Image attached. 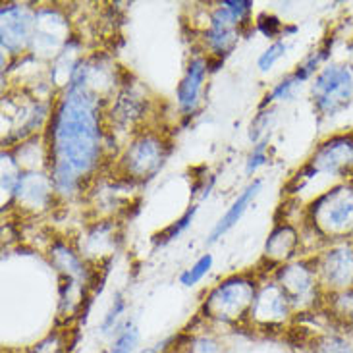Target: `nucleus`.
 Listing matches in <instances>:
<instances>
[{"instance_id":"obj_14","label":"nucleus","mask_w":353,"mask_h":353,"mask_svg":"<svg viewBox=\"0 0 353 353\" xmlns=\"http://www.w3.org/2000/svg\"><path fill=\"white\" fill-rule=\"evenodd\" d=\"M309 166L316 174L350 176L353 172V137H334L321 145Z\"/></svg>"},{"instance_id":"obj_29","label":"nucleus","mask_w":353,"mask_h":353,"mask_svg":"<svg viewBox=\"0 0 353 353\" xmlns=\"http://www.w3.org/2000/svg\"><path fill=\"white\" fill-rule=\"evenodd\" d=\"M255 26H257L259 31L268 39H276L284 33V26H282V21H280L276 16H270V14H263V16H259L257 21H255Z\"/></svg>"},{"instance_id":"obj_9","label":"nucleus","mask_w":353,"mask_h":353,"mask_svg":"<svg viewBox=\"0 0 353 353\" xmlns=\"http://www.w3.org/2000/svg\"><path fill=\"white\" fill-rule=\"evenodd\" d=\"M294 313L296 311L284 294V290L278 286L276 280L272 278L259 284L253 305H251V313H249V323L263 330L284 328Z\"/></svg>"},{"instance_id":"obj_13","label":"nucleus","mask_w":353,"mask_h":353,"mask_svg":"<svg viewBox=\"0 0 353 353\" xmlns=\"http://www.w3.org/2000/svg\"><path fill=\"white\" fill-rule=\"evenodd\" d=\"M209 57L205 54H195L188 62L185 72L181 76L178 89H176V101L178 108L183 116H193L201 106V97L205 91V81L210 72Z\"/></svg>"},{"instance_id":"obj_23","label":"nucleus","mask_w":353,"mask_h":353,"mask_svg":"<svg viewBox=\"0 0 353 353\" xmlns=\"http://www.w3.org/2000/svg\"><path fill=\"white\" fill-rule=\"evenodd\" d=\"M214 257L210 253H205L203 257H199L188 270H183L180 274V284L185 288H193L195 284H199L203 278L207 276L212 268Z\"/></svg>"},{"instance_id":"obj_12","label":"nucleus","mask_w":353,"mask_h":353,"mask_svg":"<svg viewBox=\"0 0 353 353\" xmlns=\"http://www.w3.org/2000/svg\"><path fill=\"white\" fill-rule=\"evenodd\" d=\"M68 21L57 8H41L35 14V39L33 48L37 54L47 52L48 58H57L68 47Z\"/></svg>"},{"instance_id":"obj_32","label":"nucleus","mask_w":353,"mask_h":353,"mask_svg":"<svg viewBox=\"0 0 353 353\" xmlns=\"http://www.w3.org/2000/svg\"><path fill=\"white\" fill-rule=\"evenodd\" d=\"M352 238H353V236H352ZM352 241H353V239H352Z\"/></svg>"},{"instance_id":"obj_20","label":"nucleus","mask_w":353,"mask_h":353,"mask_svg":"<svg viewBox=\"0 0 353 353\" xmlns=\"http://www.w3.org/2000/svg\"><path fill=\"white\" fill-rule=\"evenodd\" d=\"M139 344V330L132 321H125L116 328V338L108 353H134Z\"/></svg>"},{"instance_id":"obj_19","label":"nucleus","mask_w":353,"mask_h":353,"mask_svg":"<svg viewBox=\"0 0 353 353\" xmlns=\"http://www.w3.org/2000/svg\"><path fill=\"white\" fill-rule=\"evenodd\" d=\"M197 205H191L190 209L183 212V216L181 219H178L174 224H170L168 228H164L161 234H157L154 236V245L157 248H163V245H168L170 241H174V239H178L185 232V230L190 228L191 222H193V219H195V214H197Z\"/></svg>"},{"instance_id":"obj_15","label":"nucleus","mask_w":353,"mask_h":353,"mask_svg":"<svg viewBox=\"0 0 353 353\" xmlns=\"http://www.w3.org/2000/svg\"><path fill=\"white\" fill-rule=\"evenodd\" d=\"M299 249H301V236L296 226L290 222H278L276 228L270 232L265 243V261L276 270L278 267L296 261Z\"/></svg>"},{"instance_id":"obj_3","label":"nucleus","mask_w":353,"mask_h":353,"mask_svg":"<svg viewBox=\"0 0 353 353\" xmlns=\"http://www.w3.org/2000/svg\"><path fill=\"white\" fill-rule=\"evenodd\" d=\"M257 288L259 282L255 278L243 276V274L226 278L205 296L201 313L203 316L222 325L249 323V313Z\"/></svg>"},{"instance_id":"obj_6","label":"nucleus","mask_w":353,"mask_h":353,"mask_svg":"<svg viewBox=\"0 0 353 353\" xmlns=\"http://www.w3.org/2000/svg\"><path fill=\"white\" fill-rule=\"evenodd\" d=\"M315 108L325 116L336 114L353 101V68L350 64H332L316 74L311 85Z\"/></svg>"},{"instance_id":"obj_11","label":"nucleus","mask_w":353,"mask_h":353,"mask_svg":"<svg viewBox=\"0 0 353 353\" xmlns=\"http://www.w3.org/2000/svg\"><path fill=\"white\" fill-rule=\"evenodd\" d=\"M57 199V190L48 170H33L21 174L10 207H16L28 214H39L50 209Z\"/></svg>"},{"instance_id":"obj_8","label":"nucleus","mask_w":353,"mask_h":353,"mask_svg":"<svg viewBox=\"0 0 353 353\" xmlns=\"http://www.w3.org/2000/svg\"><path fill=\"white\" fill-rule=\"evenodd\" d=\"M326 294L353 288V241H336L311 259Z\"/></svg>"},{"instance_id":"obj_28","label":"nucleus","mask_w":353,"mask_h":353,"mask_svg":"<svg viewBox=\"0 0 353 353\" xmlns=\"http://www.w3.org/2000/svg\"><path fill=\"white\" fill-rule=\"evenodd\" d=\"M181 353H220V344L212 336H193L188 342V347Z\"/></svg>"},{"instance_id":"obj_2","label":"nucleus","mask_w":353,"mask_h":353,"mask_svg":"<svg viewBox=\"0 0 353 353\" xmlns=\"http://www.w3.org/2000/svg\"><path fill=\"white\" fill-rule=\"evenodd\" d=\"M170 154V141L161 132L141 130L130 137V143L118 157V178L128 183H143L154 178Z\"/></svg>"},{"instance_id":"obj_21","label":"nucleus","mask_w":353,"mask_h":353,"mask_svg":"<svg viewBox=\"0 0 353 353\" xmlns=\"http://www.w3.org/2000/svg\"><path fill=\"white\" fill-rule=\"evenodd\" d=\"M328 309L332 311L334 319H340L342 323H353V288L328 294Z\"/></svg>"},{"instance_id":"obj_5","label":"nucleus","mask_w":353,"mask_h":353,"mask_svg":"<svg viewBox=\"0 0 353 353\" xmlns=\"http://www.w3.org/2000/svg\"><path fill=\"white\" fill-rule=\"evenodd\" d=\"M307 219L321 238L338 241L353 236V183L321 193L307 209Z\"/></svg>"},{"instance_id":"obj_7","label":"nucleus","mask_w":353,"mask_h":353,"mask_svg":"<svg viewBox=\"0 0 353 353\" xmlns=\"http://www.w3.org/2000/svg\"><path fill=\"white\" fill-rule=\"evenodd\" d=\"M274 280L284 290L294 311H305L315 307L316 299L323 292L311 259H296L278 267L274 270Z\"/></svg>"},{"instance_id":"obj_30","label":"nucleus","mask_w":353,"mask_h":353,"mask_svg":"<svg viewBox=\"0 0 353 353\" xmlns=\"http://www.w3.org/2000/svg\"><path fill=\"white\" fill-rule=\"evenodd\" d=\"M267 149H268L267 139H263L261 143H257L255 147H253V151H251V154L248 157V164H245V172H248L249 176H253L261 166H265V164H267L268 161Z\"/></svg>"},{"instance_id":"obj_26","label":"nucleus","mask_w":353,"mask_h":353,"mask_svg":"<svg viewBox=\"0 0 353 353\" xmlns=\"http://www.w3.org/2000/svg\"><path fill=\"white\" fill-rule=\"evenodd\" d=\"M288 50V43L286 41H282V39H276L270 47L259 57L257 60V66L261 72H268V70H272V68L276 66V62L280 58L286 54Z\"/></svg>"},{"instance_id":"obj_31","label":"nucleus","mask_w":353,"mask_h":353,"mask_svg":"<svg viewBox=\"0 0 353 353\" xmlns=\"http://www.w3.org/2000/svg\"><path fill=\"white\" fill-rule=\"evenodd\" d=\"M163 353H181V350H166V352Z\"/></svg>"},{"instance_id":"obj_1","label":"nucleus","mask_w":353,"mask_h":353,"mask_svg":"<svg viewBox=\"0 0 353 353\" xmlns=\"http://www.w3.org/2000/svg\"><path fill=\"white\" fill-rule=\"evenodd\" d=\"M45 139L58 199H74L93 181L105 157V101L72 77L54 99Z\"/></svg>"},{"instance_id":"obj_25","label":"nucleus","mask_w":353,"mask_h":353,"mask_svg":"<svg viewBox=\"0 0 353 353\" xmlns=\"http://www.w3.org/2000/svg\"><path fill=\"white\" fill-rule=\"evenodd\" d=\"M125 311V299L122 294H116L114 301L110 303L108 307V311H106V315L103 316V323H101V332L103 334H110L112 330L116 332V328L120 326V315H124Z\"/></svg>"},{"instance_id":"obj_27","label":"nucleus","mask_w":353,"mask_h":353,"mask_svg":"<svg viewBox=\"0 0 353 353\" xmlns=\"http://www.w3.org/2000/svg\"><path fill=\"white\" fill-rule=\"evenodd\" d=\"M272 118H274V108H263V110L253 118V122L249 125V139H251V143L257 145L263 141V134L268 130Z\"/></svg>"},{"instance_id":"obj_16","label":"nucleus","mask_w":353,"mask_h":353,"mask_svg":"<svg viewBox=\"0 0 353 353\" xmlns=\"http://www.w3.org/2000/svg\"><path fill=\"white\" fill-rule=\"evenodd\" d=\"M48 255H50V263L57 267L62 280H70V282H76L85 288L89 286V276H91L89 265L77 249L70 248L68 243L57 239L50 245Z\"/></svg>"},{"instance_id":"obj_17","label":"nucleus","mask_w":353,"mask_h":353,"mask_svg":"<svg viewBox=\"0 0 353 353\" xmlns=\"http://www.w3.org/2000/svg\"><path fill=\"white\" fill-rule=\"evenodd\" d=\"M116 224L112 219L97 220L93 226L85 232L83 245L77 249L81 253V257L89 261H101L105 255H110L116 248Z\"/></svg>"},{"instance_id":"obj_24","label":"nucleus","mask_w":353,"mask_h":353,"mask_svg":"<svg viewBox=\"0 0 353 353\" xmlns=\"http://www.w3.org/2000/svg\"><path fill=\"white\" fill-rule=\"evenodd\" d=\"M297 85H299V83H297V79L294 77V74H290L288 77H284V79L272 87V91L267 93L265 99L261 101V110H263V108H270L274 103H280V101H286V99H290Z\"/></svg>"},{"instance_id":"obj_18","label":"nucleus","mask_w":353,"mask_h":353,"mask_svg":"<svg viewBox=\"0 0 353 353\" xmlns=\"http://www.w3.org/2000/svg\"><path fill=\"white\" fill-rule=\"evenodd\" d=\"M263 188V180H253L249 181L248 185L243 188V190L239 191V195L234 199V203L230 205L228 210L224 212V216L216 222V226L212 228L209 236V243H214V241H219L226 232L234 228L236 224H238L241 216H243V212L248 210V207L255 201V197L259 195V191Z\"/></svg>"},{"instance_id":"obj_10","label":"nucleus","mask_w":353,"mask_h":353,"mask_svg":"<svg viewBox=\"0 0 353 353\" xmlns=\"http://www.w3.org/2000/svg\"><path fill=\"white\" fill-rule=\"evenodd\" d=\"M37 10L26 4H4L2 8V50L12 57H21L33 48Z\"/></svg>"},{"instance_id":"obj_22","label":"nucleus","mask_w":353,"mask_h":353,"mask_svg":"<svg viewBox=\"0 0 353 353\" xmlns=\"http://www.w3.org/2000/svg\"><path fill=\"white\" fill-rule=\"evenodd\" d=\"M311 353H353V342L340 334H323L313 340Z\"/></svg>"},{"instance_id":"obj_4","label":"nucleus","mask_w":353,"mask_h":353,"mask_svg":"<svg viewBox=\"0 0 353 353\" xmlns=\"http://www.w3.org/2000/svg\"><path fill=\"white\" fill-rule=\"evenodd\" d=\"M251 10L253 2L249 0H224L210 10L207 26L203 28V48L207 57L216 58L219 62L228 57L249 23Z\"/></svg>"}]
</instances>
